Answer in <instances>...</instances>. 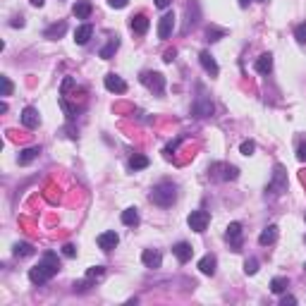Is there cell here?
<instances>
[{
  "mask_svg": "<svg viewBox=\"0 0 306 306\" xmlns=\"http://www.w3.org/2000/svg\"><path fill=\"white\" fill-rule=\"evenodd\" d=\"M58 270H60L58 253L48 251V253H43V258L39 261V266H34L31 270H29V280H31L34 285H46L53 275H58Z\"/></svg>",
  "mask_w": 306,
  "mask_h": 306,
  "instance_id": "6da1fadb",
  "label": "cell"
},
{
  "mask_svg": "<svg viewBox=\"0 0 306 306\" xmlns=\"http://www.w3.org/2000/svg\"><path fill=\"white\" fill-rule=\"evenodd\" d=\"M148 199L153 201L156 206H160V208H168V206H173L177 201V186L173 182H160V184H156L151 189Z\"/></svg>",
  "mask_w": 306,
  "mask_h": 306,
  "instance_id": "7a4b0ae2",
  "label": "cell"
},
{
  "mask_svg": "<svg viewBox=\"0 0 306 306\" xmlns=\"http://www.w3.org/2000/svg\"><path fill=\"white\" fill-rule=\"evenodd\" d=\"M287 191V173L282 165H275V173H273V180L268 182L266 196H282Z\"/></svg>",
  "mask_w": 306,
  "mask_h": 306,
  "instance_id": "3957f363",
  "label": "cell"
},
{
  "mask_svg": "<svg viewBox=\"0 0 306 306\" xmlns=\"http://www.w3.org/2000/svg\"><path fill=\"white\" fill-rule=\"evenodd\" d=\"M141 84L146 86L148 91L156 93V96H163V91H165V77L160 72H144L141 74Z\"/></svg>",
  "mask_w": 306,
  "mask_h": 306,
  "instance_id": "277c9868",
  "label": "cell"
},
{
  "mask_svg": "<svg viewBox=\"0 0 306 306\" xmlns=\"http://www.w3.org/2000/svg\"><path fill=\"white\" fill-rule=\"evenodd\" d=\"M186 223H189V227L194 230V232H206V227H208V223H211V215L206 213V211H191L189 213V218H186Z\"/></svg>",
  "mask_w": 306,
  "mask_h": 306,
  "instance_id": "5b68a950",
  "label": "cell"
},
{
  "mask_svg": "<svg viewBox=\"0 0 306 306\" xmlns=\"http://www.w3.org/2000/svg\"><path fill=\"white\" fill-rule=\"evenodd\" d=\"M213 101L211 98H206V96H199L196 98V103L191 106V115L194 118H211L213 115Z\"/></svg>",
  "mask_w": 306,
  "mask_h": 306,
  "instance_id": "8992f818",
  "label": "cell"
},
{
  "mask_svg": "<svg viewBox=\"0 0 306 306\" xmlns=\"http://www.w3.org/2000/svg\"><path fill=\"white\" fill-rule=\"evenodd\" d=\"M225 240L230 242L232 251H240V249H242V225H240V223H230V225H227Z\"/></svg>",
  "mask_w": 306,
  "mask_h": 306,
  "instance_id": "52a82bcc",
  "label": "cell"
},
{
  "mask_svg": "<svg viewBox=\"0 0 306 306\" xmlns=\"http://www.w3.org/2000/svg\"><path fill=\"white\" fill-rule=\"evenodd\" d=\"M141 261H144V266L151 268V270H156V268L163 266V253L158 249H144L141 253Z\"/></svg>",
  "mask_w": 306,
  "mask_h": 306,
  "instance_id": "ba28073f",
  "label": "cell"
},
{
  "mask_svg": "<svg viewBox=\"0 0 306 306\" xmlns=\"http://www.w3.org/2000/svg\"><path fill=\"white\" fill-rule=\"evenodd\" d=\"M96 242H98V246H101L103 251H113V249L118 246L120 237H118V232H113V230H110V232H101Z\"/></svg>",
  "mask_w": 306,
  "mask_h": 306,
  "instance_id": "9c48e42d",
  "label": "cell"
},
{
  "mask_svg": "<svg viewBox=\"0 0 306 306\" xmlns=\"http://www.w3.org/2000/svg\"><path fill=\"white\" fill-rule=\"evenodd\" d=\"M39 122H41V118H39V110H36V108L27 106L24 110H22V124H24L27 129H36Z\"/></svg>",
  "mask_w": 306,
  "mask_h": 306,
  "instance_id": "30bf717a",
  "label": "cell"
},
{
  "mask_svg": "<svg viewBox=\"0 0 306 306\" xmlns=\"http://www.w3.org/2000/svg\"><path fill=\"white\" fill-rule=\"evenodd\" d=\"M175 29V14L168 12L160 17V24H158V36L160 39H170V34H173Z\"/></svg>",
  "mask_w": 306,
  "mask_h": 306,
  "instance_id": "8fae6325",
  "label": "cell"
},
{
  "mask_svg": "<svg viewBox=\"0 0 306 306\" xmlns=\"http://www.w3.org/2000/svg\"><path fill=\"white\" fill-rule=\"evenodd\" d=\"M106 89L113 93H124L127 91V81L122 79L120 74H108L106 77Z\"/></svg>",
  "mask_w": 306,
  "mask_h": 306,
  "instance_id": "7c38bea8",
  "label": "cell"
},
{
  "mask_svg": "<svg viewBox=\"0 0 306 306\" xmlns=\"http://www.w3.org/2000/svg\"><path fill=\"white\" fill-rule=\"evenodd\" d=\"M173 253L177 256V261H180V263H186V261H191V256H194V249H191V244H186V242H180V244H175V246H173Z\"/></svg>",
  "mask_w": 306,
  "mask_h": 306,
  "instance_id": "4fadbf2b",
  "label": "cell"
},
{
  "mask_svg": "<svg viewBox=\"0 0 306 306\" xmlns=\"http://www.w3.org/2000/svg\"><path fill=\"white\" fill-rule=\"evenodd\" d=\"M199 14H201V7L196 0H191L189 5H186V24H184V31H189V29L194 27L196 22H199Z\"/></svg>",
  "mask_w": 306,
  "mask_h": 306,
  "instance_id": "5bb4252c",
  "label": "cell"
},
{
  "mask_svg": "<svg viewBox=\"0 0 306 306\" xmlns=\"http://www.w3.org/2000/svg\"><path fill=\"white\" fill-rule=\"evenodd\" d=\"M199 60H201V67L211 74V77H218V72H220V67H218V62L213 60V55L208 53V51H203V53L199 55Z\"/></svg>",
  "mask_w": 306,
  "mask_h": 306,
  "instance_id": "9a60e30c",
  "label": "cell"
},
{
  "mask_svg": "<svg viewBox=\"0 0 306 306\" xmlns=\"http://www.w3.org/2000/svg\"><path fill=\"white\" fill-rule=\"evenodd\" d=\"M91 36H93L91 24H81V27H77V31H74V43H77V46H86V43L91 41Z\"/></svg>",
  "mask_w": 306,
  "mask_h": 306,
  "instance_id": "2e32d148",
  "label": "cell"
},
{
  "mask_svg": "<svg viewBox=\"0 0 306 306\" xmlns=\"http://www.w3.org/2000/svg\"><path fill=\"white\" fill-rule=\"evenodd\" d=\"M215 266H218V261H215L213 253H206L199 261V270L203 275H215Z\"/></svg>",
  "mask_w": 306,
  "mask_h": 306,
  "instance_id": "e0dca14e",
  "label": "cell"
},
{
  "mask_svg": "<svg viewBox=\"0 0 306 306\" xmlns=\"http://www.w3.org/2000/svg\"><path fill=\"white\" fill-rule=\"evenodd\" d=\"M129 27H132L134 34H146L148 31V17L146 14H136L129 19Z\"/></svg>",
  "mask_w": 306,
  "mask_h": 306,
  "instance_id": "ac0fdd59",
  "label": "cell"
},
{
  "mask_svg": "<svg viewBox=\"0 0 306 306\" xmlns=\"http://www.w3.org/2000/svg\"><path fill=\"white\" fill-rule=\"evenodd\" d=\"M278 240V225H268L261 235H258V244L261 246H268V244H273V242Z\"/></svg>",
  "mask_w": 306,
  "mask_h": 306,
  "instance_id": "d6986e66",
  "label": "cell"
},
{
  "mask_svg": "<svg viewBox=\"0 0 306 306\" xmlns=\"http://www.w3.org/2000/svg\"><path fill=\"white\" fill-rule=\"evenodd\" d=\"M65 31H67V24H65V22H55V24H51V27L43 31V36H46V39H51V41H55V39H60Z\"/></svg>",
  "mask_w": 306,
  "mask_h": 306,
  "instance_id": "ffe728a7",
  "label": "cell"
},
{
  "mask_svg": "<svg viewBox=\"0 0 306 306\" xmlns=\"http://www.w3.org/2000/svg\"><path fill=\"white\" fill-rule=\"evenodd\" d=\"M270 69H273V55L263 53L258 60H256V72H258V74H268Z\"/></svg>",
  "mask_w": 306,
  "mask_h": 306,
  "instance_id": "44dd1931",
  "label": "cell"
},
{
  "mask_svg": "<svg viewBox=\"0 0 306 306\" xmlns=\"http://www.w3.org/2000/svg\"><path fill=\"white\" fill-rule=\"evenodd\" d=\"M74 17L77 19H89V14H91V2L89 0H77V5H74Z\"/></svg>",
  "mask_w": 306,
  "mask_h": 306,
  "instance_id": "7402d4cb",
  "label": "cell"
},
{
  "mask_svg": "<svg viewBox=\"0 0 306 306\" xmlns=\"http://www.w3.org/2000/svg\"><path fill=\"white\" fill-rule=\"evenodd\" d=\"M12 253L17 258H27V256H34V246L29 242H17L12 246Z\"/></svg>",
  "mask_w": 306,
  "mask_h": 306,
  "instance_id": "603a6c76",
  "label": "cell"
},
{
  "mask_svg": "<svg viewBox=\"0 0 306 306\" xmlns=\"http://www.w3.org/2000/svg\"><path fill=\"white\" fill-rule=\"evenodd\" d=\"M39 148H24V151H22V153H19V156H17V163H19V165H29V163H31V160H36L39 158Z\"/></svg>",
  "mask_w": 306,
  "mask_h": 306,
  "instance_id": "cb8c5ba5",
  "label": "cell"
},
{
  "mask_svg": "<svg viewBox=\"0 0 306 306\" xmlns=\"http://www.w3.org/2000/svg\"><path fill=\"white\" fill-rule=\"evenodd\" d=\"M122 223L127 227L139 225V211H136V208H124V211H122Z\"/></svg>",
  "mask_w": 306,
  "mask_h": 306,
  "instance_id": "d4e9b609",
  "label": "cell"
},
{
  "mask_svg": "<svg viewBox=\"0 0 306 306\" xmlns=\"http://www.w3.org/2000/svg\"><path fill=\"white\" fill-rule=\"evenodd\" d=\"M118 48H120V39H118V36H113V39L108 41L106 48L101 51V58H103V60H110V58H113V53H115Z\"/></svg>",
  "mask_w": 306,
  "mask_h": 306,
  "instance_id": "484cf974",
  "label": "cell"
},
{
  "mask_svg": "<svg viewBox=\"0 0 306 306\" xmlns=\"http://www.w3.org/2000/svg\"><path fill=\"white\" fill-rule=\"evenodd\" d=\"M144 168H148V158L141 153H134L129 158V170H144Z\"/></svg>",
  "mask_w": 306,
  "mask_h": 306,
  "instance_id": "4316f807",
  "label": "cell"
},
{
  "mask_svg": "<svg viewBox=\"0 0 306 306\" xmlns=\"http://www.w3.org/2000/svg\"><path fill=\"white\" fill-rule=\"evenodd\" d=\"M287 287H290L287 278H273V280H270V292H273V294H282Z\"/></svg>",
  "mask_w": 306,
  "mask_h": 306,
  "instance_id": "83f0119b",
  "label": "cell"
},
{
  "mask_svg": "<svg viewBox=\"0 0 306 306\" xmlns=\"http://www.w3.org/2000/svg\"><path fill=\"white\" fill-rule=\"evenodd\" d=\"M258 266H261L258 258H246V261H244V273H246V275H256V273H258Z\"/></svg>",
  "mask_w": 306,
  "mask_h": 306,
  "instance_id": "f1b7e54d",
  "label": "cell"
},
{
  "mask_svg": "<svg viewBox=\"0 0 306 306\" xmlns=\"http://www.w3.org/2000/svg\"><path fill=\"white\" fill-rule=\"evenodd\" d=\"M206 36H208V41H220V39H223V36H225V29L208 27V31H206Z\"/></svg>",
  "mask_w": 306,
  "mask_h": 306,
  "instance_id": "f546056e",
  "label": "cell"
},
{
  "mask_svg": "<svg viewBox=\"0 0 306 306\" xmlns=\"http://www.w3.org/2000/svg\"><path fill=\"white\" fill-rule=\"evenodd\" d=\"M103 273H106V268L103 266H93V268H89V270H86V280H98L101 278V275H103Z\"/></svg>",
  "mask_w": 306,
  "mask_h": 306,
  "instance_id": "4dcf8cb0",
  "label": "cell"
},
{
  "mask_svg": "<svg viewBox=\"0 0 306 306\" xmlns=\"http://www.w3.org/2000/svg\"><path fill=\"white\" fill-rule=\"evenodd\" d=\"M294 39L299 41V43H306V22H302V24L294 27Z\"/></svg>",
  "mask_w": 306,
  "mask_h": 306,
  "instance_id": "1f68e13d",
  "label": "cell"
},
{
  "mask_svg": "<svg viewBox=\"0 0 306 306\" xmlns=\"http://www.w3.org/2000/svg\"><path fill=\"white\" fill-rule=\"evenodd\" d=\"M240 151H242V156H253V151H256V144L253 141H242V146H240Z\"/></svg>",
  "mask_w": 306,
  "mask_h": 306,
  "instance_id": "d6a6232c",
  "label": "cell"
},
{
  "mask_svg": "<svg viewBox=\"0 0 306 306\" xmlns=\"http://www.w3.org/2000/svg\"><path fill=\"white\" fill-rule=\"evenodd\" d=\"M2 79V96H12V81L10 77H0Z\"/></svg>",
  "mask_w": 306,
  "mask_h": 306,
  "instance_id": "836d02e7",
  "label": "cell"
},
{
  "mask_svg": "<svg viewBox=\"0 0 306 306\" xmlns=\"http://www.w3.org/2000/svg\"><path fill=\"white\" fill-rule=\"evenodd\" d=\"M62 253H65L67 258H72V256H77V246H74V244H65V246H62Z\"/></svg>",
  "mask_w": 306,
  "mask_h": 306,
  "instance_id": "e575fe53",
  "label": "cell"
},
{
  "mask_svg": "<svg viewBox=\"0 0 306 306\" xmlns=\"http://www.w3.org/2000/svg\"><path fill=\"white\" fill-rule=\"evenodd\" d=\"M297 158L302 160V163H306V144H299V148H297Z\"/></svg>",
  "mask_w": 306,
  "mask_h": 306,
  "instance_id": "d590c367",
  "label": "cell"
},
{
  "mask_svg": "<svg viewBox=\"0 0 306 306\" xmlns=\"http://www.w3.org/2000/svg\"><path fill=\"white\" fill-rule=\"evenodd\" d=\"M108 5H110V7H115V10H122V7L127 5V0H108Z\"/></svg>",
  "mask_w": 306,
  "mask_h": 306,
  "instance_id": "8d00e7d4",
  "label": "cell"
},
{
  "mask_svg": "<svg viewBox=\"0 0 306 306\" xmlns=\"http://www.w3.org/2000/svg\"><path fill=\"white\" fill-rule=\"evenodd\" d=\"M280 304L287 306V304H297V297H292V294H285L282 299H280Z\"/></svg>",
  "mask_w": 306,
  "mask_h": 306,
  "instance_id": "74e56055",
  "label": "cell"
},
{
  "mask_svg": "<svg viewBox=\"0 0 306 306\" xmlns=\"http://www.w3.org/2000/svg\"><path fill=\"white\" fill-rule=\"evenodd\" d=\"M10 24H12V27H24V17H22V14H19V17H14Z\"/></svg>",
  "mask_w": 306,
  "mask_h": 306,
  "instance_id": "f35d334b",
  "label": "cell"
},
{
  "mask_svg": "<svg viewBox=\"0 0 306 306\" xmlns=\"http://www.w3.org/2000/svg\"><path fill=\"white\" fill-rule=\"evenodd\" d=\"M170 2H173V0H156V7L165 10V7H170Z\"/></svg>",
  "mask_w": 306,
  "mask_h": 306,
  "instance_id": "ab89813d",
  "label": "cell"
},
{
  "mask_svg": "<svg viewBox=\"0 0 306 306\" xmlns=\"http://www.w3.org/2000/svg\"><path fill=\"white\" fill-rule=\"evenodd\" d=\"M163 60H165V62H173V60H175V51H168V53H165V58H163Z\"/></svg>",
  "mask_w": 306,
  "mask_h": 306,
  "instance_id": "60d3db41",
  "label": "cell"
},
{
  "mask_svg": "<svg viewBox=\"0 0 306 306\" xmlns=\"http://www.w3.org/2000/svg\"><path fill=\"white\" fill-rule=\"evenodd\" d=\"M43 2H46V0H31V5H34V7H41Z\"/></svg>",
  "mask_w": 306,
  "mask_h": 306,
  "instance_id": "b9f144b4",
  "label": "cell"
},
{
  "mask_svg": "<svg viewBox=\"0 0 306 306\" xmlns=\"http://www.w3.org/2000/svg\"><path fill=\"white\" fill-rule=\"evenodd\" d=\"M240 5L242 7H246V0H240Z\"/></svg>",
  "mask_w": 306,
  "mask_h": 306,
  "instance_id": "7bdbcfd3",
  "label": "cell"
},
{
  "mask_svg": "<svg viewBox=\"0 0 306 306\" xmlns=\"http://www.w3.org/2000/svg\"><path fill=\"white\" fill-rule=\"evenodd\" d=\"M304 218H306V215H304Z\"/></svg>",
  "mask_w": 306,
  "mask_h": 306,
  "instance_id": "ee69618b",
  "label": "cell"
}]
</instances>
